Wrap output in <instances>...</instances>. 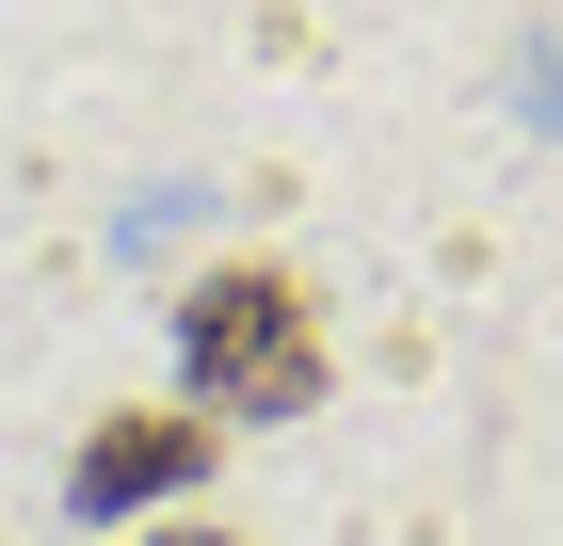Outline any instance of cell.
Wrapping results in <instances>:
<instances>
[{
    "instance_id": "3957f363",
    "label": "cell",
    "mask_w": 563,
    "mask_h": 546,
    "mask_svg": "<svg viewBox=\"0 0 563 546\" xmlns=\"http://www.w3.org/2000/svg\"><path fill=\"white\" fill-rule=\"evenodd\" d=\"M145 546H242V531H210V514H194V531H145Z\"/></svg>"
},
{
    "instance_id": "7a4b0ae2",
    "label": "cell",
    "mask_w": 563,
    "mask_h": 546,
    "mask_svg": "<svg viewBox=\"0 0 563 546\" xmlns=\"http://www.w3.org/2000/svg\"><path fill=\"white\" fill-rule=\"evenodd\" d=\"M194 466H210V402H113V419L81 434V466H65V499L130 514V499H177Z\"/></svg>"
},
{
    "instance_id": "6da1fadb",
    "label": "cell",
    "mask_w": 563,
    "mask_h": 546,
    "mask_svg": "<svg viewBox=\"0 0 563 546\" xmlns=\"http://www.w3.org/2000/svg\"><path fill=\"white\" fill-rule=\"evenodd\" d=\"M177 370L210 419H306L322 402V305H306L290 257H210L194 290H177Z\"/></svg>"
}]
</instances>
